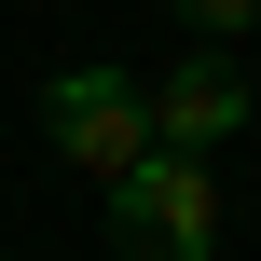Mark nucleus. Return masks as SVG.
Listing matches in <instances>:
<instances>
[{
	"instance_id": "f257e3e1",
	"label": "nucleus",
	"mask_w": 261,
	"mask_h": 261,
	"mask_svg": "<svg viewBox=\"0 0 261 261\" xmlns=\"http://www.w3.org/2000/svg\"><path fill=\"white\" fill-rule=\"evenodd\" d=\"M110 261H220V179H206V151H138L110 179Z\"/></svg>"
},
{
	"instance_id": "7ed1b4c3",
	"label": "nucleus",
	"mask_w": 261,
	"mask_h": 261,
	"mask_svg": "<svg viewBox=\"0 0 261 261\" xmlns=\"http://www.w3.org/2000/svg\"><path fill=\"white\" fill-rule=\"evenodd\" d=\"M138 96H151V151H220V138H248V69H234V55H220V41H206V55H179V69H165V83H138Z\"/></svg>"
},
{
	"instance_id": "f03ea898",
	"label": "nucleus",
	"mask_w": 261,
	"mask_h": 261,
	"mask_svg": "<svg viewBox=\"0 0 261 261\" xmlns=\"http://www.w3.org/2000/svg\"><path fill=\"white\" fill-rule=\"evenodd\" d=\"M41 138H55L83 179H124V165L151 151V96H138L124 69H55V83H41Z\"/></svg>"
},
{
	"instance_id": "20e7f679",
	"label": "nucleus",
	"mask_w": 261,
	"mask_h": 261,
	"mask_svg": "<svg viewBox=\"0 0 261 261\" xmlns=\"http://www.w3.org/2000/svg\"><path fill=\"white\" fill-rule=\"evenodd\" d=\"M179 28H193V41H248L261 0H179Z\"/></svg>"
}]
</instances>
